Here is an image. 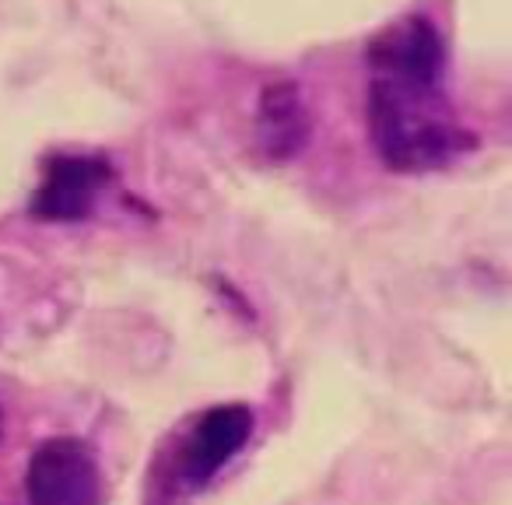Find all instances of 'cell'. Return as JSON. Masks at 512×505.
Listing matches in <instances>:
<instances>
[{
    "label": "cell",
    "mask_w": 512,
    "mask_h": 505,
    "mask_svg": "<svg viewBox=\"0 0 512 505\" xmlns=\"http://www.w3.org/2000/svg\"><path fill=\"white\" fill-rule=\"evenodd\" d=\"M29 505H102L106 474L99 453L78 435H53L29 453L25 463Z\"/></svg>",
    "instance_id": "2"
},
{
    "label": "cell",
    "mask_w": 512,
    "mask_h": 505,
    "mask_svg": "<svg viewBox=\"0 0 512 505\" xmlns=\"http://www.w3.org/2000/svg\"><path fill=\"white\" fill-rule=\"evenodd\" d=\"M365 130L376 158L400 176L439 172L477 151V134L456 116L442 88L372 78L365 92Z\"/></svg>",
    "instance_id": "1"
},
{
    "label": "cell",
    "mask_w": 512,
    "mask_h": 505,
    "mask_svg": "<svg viewBox=\"0 0 512 505\" xmlns=\"http://www.w3.org/2000/svg\"><path fill=\"white\" fill-rule=\"evenodd\" d=\"M256 148L267 162H292L313 141V113L299 81H271L256 99Z\"/></svg>",
    "instance_id": "6"
},
{
    "label": "cell",
    "mask_w": 512,
    "mask_h": 505,
    "mask_svg": "<svg viewBox=\"0 0 512 505\" xmlns=\"http://www.w3.org/2000/svg\"><path fill=\"white\" fill-rule=\"evenodd\" d=\"M253 428V407L239 404V400L200 414L186 435L183 453H179V474H183L186 488H204L218 470H225V463L239 456L242 446L253 439Z\"/></svg>",
    "instance_id": "5"
},
{
    "label": "cell",
    "mask_w": 512,
    "mask_h": 505,
    "mask_svg": "<svg viewBox=\"0 0 512 505\" xmlns=\"http://www.w3.org/2000/svg\"><path fill=\"white\" fill-rule=\"evenodd\" d=\"M365 64L383 81H400V85L418 88H442L449 67V46L435 18L421 11L386 22L365 46Z\"/></svg>",
    "instance_id": "3"
},
{
    "label": "cell",
    "mask_w": 512,
    "mask_h": 505,
    "mask_svg": "<svg viewBox=\"0 0 512 505\" xmlns=\"http://www.w3.org/2000/svg\"><path fill=\"white\" fill-rule=\"evenodd\" d=\"M4 428H8V418H4V407H0V439H4Z\"/></svg>",
    "instance_id": "7"
},
{
    "label": "cell",
    "mask_w": 512,
    "mask_h": 505,
    "mask_svg": "<svg viewBox=\"0 0 512 505\" xmlns=\"http://www.w3.org/2000/svg\"><path fill=\"white\" fill-rule=\"evenodd\" d=\"M116 186V169L99 151H57L46 158L43 183L29 200V214L50 225L88 221Z\"/></svg>",
    "instance_id": "4"
}]
</instances>
